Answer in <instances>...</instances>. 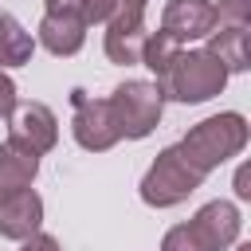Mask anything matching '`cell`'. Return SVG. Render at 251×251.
<instances>
[{"mask_svg":"<svg viewBox=\"0 0 251 251\" xmlns=\"http://www.w3.org/2000/svg\"><path fill=\"white\" fill-rule=\"evenodd\" d=\"M31 51H35V39L20 27L16 16L0 12V67H24L31 63Z\"/></svg>","mask_w":251,"mask_h":251,"instance_id":"obj_14","label":"cell"},{"mask_svg":"<svg viewBox=\"0 0 251 251\" xmlns=\"http://www.w3.org/2000/svg\"><path fill=\"white\" fill-rule=\"evenodd\" d=\"M161 106H165V98H161L157 82H145V78H126L110 94V110L118 118V129L129 141H141L153 133V126L161 122Z\"/></svg>","mask_w":251,"mask_h":251,"instance_id":"obj_4","label":"cell"},{"mask_svg":"<svg viewBox=\"0 0 251 251\" xmlns=\"http://www.w3.org/2000/svg\"><path fill=\"white\" fill-rule=\"evenodd\" d=\"M212 27H216V4L212 0H169L161 12V31H169L180 43L204 39Z\"/></svg>","mask_w":251,"mask_h":251,"instance_id":"obj_9","label":"cell"},{"mask_svg":"<svg viewBox=\"0 0 251 251\" xmlns=\"http://www.w3.org/2000/svg\"><path fill=\"white\" fill-rule=\"evenodd\" d=\"M71 102H75V122H71V129H75V141H78L82 149L106 153L110 145L122 141L118 118H114V110H110V98H90L86 90H75Z\"/></svg>","mask_w":251,"mask_h":251,"instance_id":"obj_5","label":"cell"},{"mask_svg":"<svg viewBox=\"0 0 251 251\" xmlns=\"http://www.w3.org/2000/svg\"><path fill=\"white\" fill-rule=\"evenodd\" d=\"M161 251H208V247L196 239V231H192L188 224H176V227H169V231H165Z\"/></svg>","mask_w":251,"mask_h":251,"instance_id":"obj_16","label":"cell"},{"mask_svg":"<svg viewBox=\"0 0 251 251\" xmlns=\"http://www.w3.org/2000/svg\"><path fill=\"white\" fill-rule=\"evenodd\" d=\"M180 51H184V43L157 27V31H149V35H145V43H141V63H145L157 78H165V71L173 67V59H176Z\"/></svg>","mask_w":251,"mask_h":251,"instance_id":"obj_15","label":"cell"},{"mask_svg":"<svg viewBox=\"0 0 251 251\" xmlns=\"http://www.w3.org/2000/svg\"><path fill=\"white\" fill-rule=\"evenodd\" d=\"M216 24H247V0H220Z\"/></svg>","mask_w":251,"mask_h":251,"instance_id":"obj_17","label":"cell"},{"mask_svg":"<svg viewBox=\"0 0 251 251\" xmlns=\"http://www.w3.org/2000/svg\"><path fill=\"white\" fill-rule=\"evenodd\" d=\"M39 43L51 55H75L86 43V20L67 16V12H47L43 24H39Z\"/></svg>","mask_w":251,"mask_h":251,"instance_id":"obj_12","label":"cell"},{"mask_svg":"<svg viewBox=\"0 0 251 251\" xmlns=\"http://www.w3.org/2000/svg\"><path fill=\"white\" fill-rule=\"evenodd\" d=\"M47 12H67V16L86 20V0H47Z\"/></svg>","mask_w":251,"mask_h":251,"instance_id":"obj_21","label":"cell"},{"mask_svg":"<svg viewBox=\"0 0 251 251\" xmlns=\"http://www.w3.org/2000/svg\"><path fill=\"white\" fill-rule=\"evenodd\" d=\"M145 0H118V12L106 20V55L118 67L141 63L145 43Z\"/></svg>","mask_w":251,"mask_h":251,"instance_id":"obj_6","label":"cell"},{"mask_svg":"<svg viewBox=\"0 0 251 251\" xmlns=\"http://www.w3.org/2000/svg\"><path fill=\"white\" fill-rule=\"evenodd\" d=\"M243 145H247V122H243V114L227 110V114H212L200 126H192L173 149L200 176H208L212 169H220L224 161H231L235 153H243Z\"/></svg>","mask_w":251,"mask_h":251,"instance_id":"obj_1","label":"cell"},{"mask_svg":"<svg viewBox=\"0 0 251 251\" xmlns=\"http://www.w3.org/2000/svg\"><path fill=\"white\" fill-rule=\"evenodd\" d=\"M188 227L196 231V239L208 251H227L239 235V208L231 200H212L188 220Z\"/></svg>","mask_w":251,"mask_h":251,"instance_id":"obj_8","label":"cell"},{"mask_svg":"<svg viewBox=\"0 0 251 251\" xmlns=\"http://www.w3.org/2000/svg\"><path fill=\"white\" fill-rule=\"evenodd\" d=\"M204 184V176L169 145L157 153V161L149 165V173L141 176V200L149 208H173L180 200H188L196 188Z\"/></svg>","mask_w":251,"mask_h":251,"instance_id":"obj_3","label":"cell"},{"mask_svg":"<svg viewBox=\"0 0 251 251\" xmlns=\"http://www.w3.org/2000/svg\"><path fill=\"white\" fill-rule=\"evenodd\" d=\"M118 12V0H86V24H106Z\"/></svg>","mask_w":251,"mask_h":251,"instance_id":"obj_18","label":"cell"},{"mask_svg":"<svg viewBox=\"0 0 251 251\" xmlns=\"http://www.w3.org/2000/svg\"><path fill=\"white\" fill-rule=\"evenodd\" d=\"M8 122H12L8 137L16 145L31 149V153H47L59 141V122H55V114L43 102H16V110L8 114Z\"/></svg>","mask_w":251,"mask_h":251,"instance_id":"obj_7","label":"cell"},{"mask_svg":"<svg viewBox=\"0 0 251 251\" xmlns=\"http://www.w3.org/2000/svg\"><path fill=\"white\" fill-rule=\"evenodd\" d=\"M39 224H43V200L31 188L0 200V235L4 239H27L39 231Z\"/></svg>","mask_w":251,"mask_h":251,"instance_id":"obj_10","label":"cell"},{"mask_svg":"<svg viewBox=\"0 0 251 251\" xmlns=\"http://www.w3.org/2000/svg\"><path fill=\"white\" fill-rule=\"evenodd\" d=\"M224 86H227V71L212 51H180L165 71V78H157L161 98H176L188 106L216 98Z\"/></svg>","mask_w":251,"mask_h":251,"instance_id":"obj_2","label":"cell"},{"mask_svg":"<svg viewBox=\"0 0 251 251\" xmlns=\"http://www.w3.org/2000/svg\"><path fill=\"white\" fill-rule=\"evenodd\" d=\"M35 173H39V153H31V149H24L8 137L0 145V200L31 188Z\"/></svg>","mask_w":251,"mask_h":251,"instance_id":"obj_11","label":"cell"},{"mask_svg":"<svg viewBox=\"0 0 251 251\" xmlns=\"http://www.w3.org/2000/svg\"><path fill=\"white\" fill-rule=\"evenodd\" d=\"M235 196H239V200H247V196H251V173H247V165L235 173Z\"/></svg>","mask_w":251,"mask_h":251,"instance_id":"obj_22","label":"cell"},{"mask_svg":"<svg viewBox=\"0 0 251 251\" xmlns=\"http://www.w3.org/2000/svg\"><path fill=\"white\" fill-rule=\"evenodd\" d=\"M16 102H20V98H16V82H12V78L4 75V67H0V118H8V114L16 110Z\"/></svg>","mask_w":251,"mask_h":251,"instance_id":"obj_19","label":"cell"},{"mask_svg":"<svg viewBox=\"0 0 251 251\" xmlns=\"http://www.w3.org/2000/svg\"><path fill=\"white\" fill-rule=\"evenodd\" d=\"M204 51H212L224 63L227 75L231 71H247L251 67V59H247V24H216L208 31V47Z\"/></svg>","mask_w":251,"mask_h":251,"instance_id":"obj_13","label":"cell"},{"mask_svg":"<svg viewBox=\"0 0 251 251\" xmlns=\"http://www.w3.org/2000/svg\"><path fill=\"white\" fill-rule=\"evenodd\" d=\"M235 251H251V243H239V247H235Z\"/></svg>","mask_w":251,"mask_h":251,"instance_id":"obj_23","label":"cell"},{"mask_svg":"<svg viewBox=\"0 0 251 251\" xmlns=\"http://www.w3.org/2000/svg\"><path fill=\"white\" fill-rule=\"evenodd\" d=\"M20 251H63V247H59V239H55V235L35 231V235H27V239H24V247H20Z\"/></svg>","mask_w":251,"mask_h":251,"instance_id":"obj_20","label":"cell"}]
</instances>
